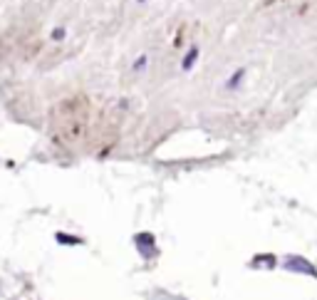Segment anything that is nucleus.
Segmentation results:
<instances>
[{
  "instance_id": "f257e3e1",
  "label": "nucleus",
  "mask_w": 317,
  "mask_h": 300,
  "mask_svg": "<svg viewBox=\"0 0 317 300\" xmlns=\"http://www.w3.org/2000/svg\"><path fill=\"white\" fill-rule=\"evenodd\" d=\"M90 129V99L85 94H72L62 99L52 112V134L62 144L79 141Z\"/></svg>"
},
{
  "instance_id": "f03ea898",
  "label": "nucleus",
  "mask_w": 317,
  "mask_h": 300,
  "mask_svg": "<svg viewBox=\"0 0 317 300\" xmlns=\"http://www.w3.org/2000/svg\"><path fill=\"white\" fill-rule=\"evenodd\" d=\"M283 268L290 271V273H300V276L317 278V268L310 263L307 258H302V255H285V258H283Z\"/></svg>"
},
{
  "instance_id": "7ed1b4c3",
  "label": "nucleus",
  "mask_w": 317,
  "mask_h": 300,
  "mask_svg": "<svg viewBox=\"0 0 317 300\" xmlns=\"http://www.w3.org/2000/svg\"><path fill=\"white\" fill-rule=\"evenodd\" d=\"M196 57H198V50H196V47H191V50H188V55L183 57V65H181V67H183V69L188 72V69L193 67V62H196Z\"/></svg>"
},
{
  "instance_id": "20e7f679",
  "label": "nucleus",
  "mask_w": 317,
  "mask_h": 300,
  "mask_svg": "<svg viewBox=\"0 0 317 300\" xmlns=\"http://www.w3.org/2000/svg\"><path fill=\"white\" fill-rule=\"evenodd\" d=\"M260 263H263L265 268H272V266H275V258H272V255H258V258L253 260V268H258Z\"/></svg>"
},
{
  "instance_id": "39448f33",
  "label": "nucleus",
  "mask_w": 317,
  "mask_h": 300,
  "mask_svg": "<svg viewBox=\"0 0 317 300\" xmlns=\"http://www.w3.org/2000/svg\"><path fill=\"white\" fill-rule=\"evenodd\" d=\"M243 74H246V72H243V69H238V72H235V74H233V77H230V82H228V87H235V85H238V82H241V80H243Z\"/></svg>"
}]
</instances>
